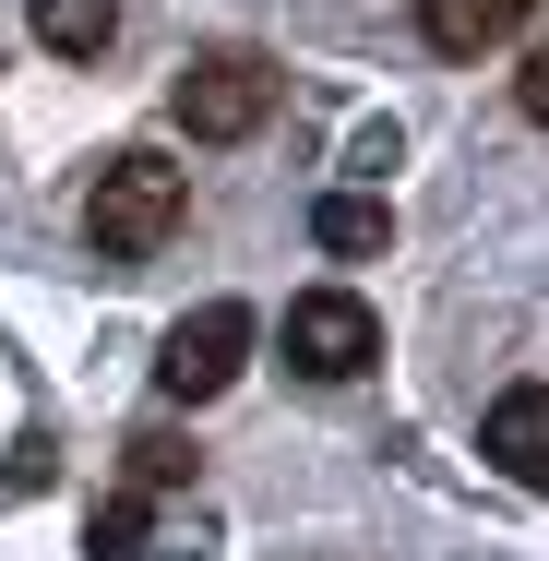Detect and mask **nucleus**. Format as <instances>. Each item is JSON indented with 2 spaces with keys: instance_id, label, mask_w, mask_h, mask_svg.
<instances>
[{
  "instance_id": "obj_1",
  "label": "nucleus",
  "mask_w": 549,
  "mask_h": 561,
  "mask_svg": "<svg viewBox=\"0 0 549 561\" xmlns=\"http://www.w3.org/2000/svg\"><path fill=\"white\" fill-rule=\"evenodd\" d=\"M180 216H192V168H168L156 144H119L108 168H96V192H84V239L108 263H156L180 239Z\"/></svg>"
},
{
  "instance_id": "obj_2",
  "label": "nucleus",
  "mask_w": 549,
  "mask_h": 561,
  "mask_svg": "<svg viewBox=\"0 0 549 561\" xmlns=\"http://www.w3.org/2000/svg\"><path fill=\"white\" fill-rule=\"evenodd\" d=\"M168 119H180L192 144H251V131L275 119V60H263V48H204V60L168 84Z\"/></svg>"
},
{
  "instance_id": "obj_3",
  "label": "nucleus",
  "mask_w": 549,
  "mask_h": 561,
  "mask_svg": "<svg viewBox=\"0 0 549 561\" xmlns=\"http://www.w3.org/2000/svg\"><path fill=\"white\" fill-rule=\"evenodd\" d=\"M370 358H382V311H370L358 287L287 299V370H299V382H358Z\"/></svg>"
},
{
  "instance_id": "obj_4",
  "label": "nucleus",
  "mask_w": 549,
  "mask_h": 561,
  "mask_svg": "<svg viewBox=\"0 0 549 561\" xmlns=\"http://www.w3.org/2000/svg\"><path fill=\"white\" fill-rule=\"evenodd\" d=\"M251 335H263V323H251L239 299H204L192 323H168V346H156V394H168V407L227 394V382H239V358H251Z\"/></svg>"
},
{
  "instance_id": "obj_5",
  "label": "nucleus",
  "mask_w": 549,
  "mask_h": 561,
  "mask_svg": "<svg viewBox=\"0 0 549 561\" xmlns=\"http://www.w3.org/2000/svg\"><path fill=\"white\" fill-rule=\"evenodd\" d=\"M478 454H490L514 490H538V478H549V407H538V382H502V394H490V419H478Z\"/></svg>"
},
{
  "instance_id": "obj_6",
  "label": "nucleus",
  "mask_w": 549,
  "mask_h": 561,
  "mask_svg": "<svg viewBox=\"0 0 549 561\" xmlns=\"http://www.w3.org/2000/svg\"><path fill=\"white\" fill-rule=\"evenodd\" d=\"M526 24V0H419V36H431L442 60H478V48H502Z\"/></svg>"
},
{
  "instance_id": "obj_7",
  "label": "nucleus",
  "mask_w": 549,
  "mask_h": 561,
  "mask_svg": "<svg viewBox=\"0 0 549 561\" xmlns=\"http://www.w3.org/2000/svg\"><path fill=\"white\" fill-rule=\"evenodd\" d=\"M311 239H323L334 263H370V251L394 239V216H382V192H323V204H311Z\"/></svg>"
},
{
  "instance_id": "obj_8",
  "label": "nucleus",
  "mask_w": 549,
  "mask_h": 561,
  "mask_svg": "<svg viewBox=\"0 0 549 561\" xmlns=\"http://www.w3.org/2000/svg\"><path fill=\"white\" fill-rule=\"evenodd\" d=\"M24 24H36V48H60V60H96L119 36V0H24Z\"/></svg>"
},
{
  "instance_id": "obj_9",
  "label": "nucleus",
  "mask_w": 549,
  "mask_h": 561,
  "mask_svg": "<svg viewBox=\"0 0 549 561\" xmlns=\"http://www.w3.org/2000/svg\"><path fill=\"white\" fill-rule=\"evenodd\" d=\"M119 466H131V490L156 502V490H180V478H192V443H180V431H131V443H119Z\"/></svg>"
},
{
  "instance_id": "obj_10",
  "label": "nucleus",
  "mask_w": 549,
  "mask_h": 561,
  "mask_svg": "<svg viewBox=\"0 0 549 561\" xmlns=\"http://www.w3.org/2000/svg\"><path fill=\"white\" fill-rule=\"evenodd\" d=\"M144 538H156V514H144V490H119L96 514V538H84V561H144Z\"/></svg>"
}]
</instances>
